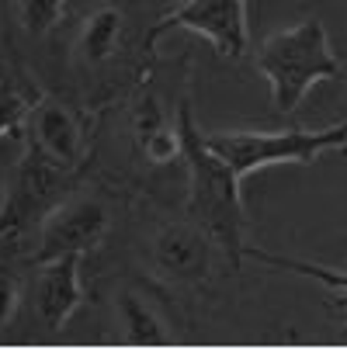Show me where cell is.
<instances>
[{
    "mask_svg": "<svg viewBox=\"0 0 347 350\" xmlns=\"http://www.w3.org/2000/svg\"><path fill=\"white\" fill-rule=\"evenodd\" d=\"M177 135H181V160L188 167V219L202 226L212 236V243L226 254V260L236 267L246 250L240 177L205 142V132L194 125L188 94L177 105Z\"/></svg>",
    "mask_w": 347,
    "mask_h": 350,
    "instance_id": "1",
    "label": "cell"
},
{
    "mask_svg": "<svg viewBox=\"0 0 347 350\" xmlns=\"http://www.w3.org/2000/svg\"><path fill=\"white\" fill-rule=\"evenodd\" d=\"M257 70L268 77L274 108L281 115L299 108L303 97L320 80H347V70L330 45V35L316 18L268 35L257 49Z\"/></svg>",
    "mask_w": 347,
    "mask_h": 350,
    "instance_id": "2",
    "label": "cell"
},
{
    "mask_svg": "<svg viewBox=\"0 0 347 350\" xmlns=\"http://www.w3.org/2000/svg\"><path fill=\"white\" fill-rule=\"evenodd\" d=\"M205 142L243 180L271 163H316L323 153H347V122L330 129H219L205 132Z\"/></svg>",
    "mask_w": 347,
    "mask_h": 350,
    "instance_id": "3",
    "label": "cell"
},
{
    "mask_svg": "<svg viewBox=\"0 0 347 350\" xmlns=\"http://www.w3.org/2000/svg\"><path fill=\"white\" fill-rule=\"evenodd\" d=\"M70 177L73 170L53 163L35 142L25 139V153L11 167L0 191V243L21 239L25 232L42 226V219L66 198Z\"/></svg>",
    "mask_w": 347,
    "mask_h": 350,
    "instance_id": "4",
    "label": "cell"
},
{
    "mask_svg": "<svg viewBox=\"0 0 347 350\" xmlns=\"http://www.w3.org/2000/svg\"><path fill=\"white\" fill-rule=\"evenodd\" d=\"M112 212L94 194H66L38 226L35 264L56 257H83L108 236Z\"/></svg>",
    "mask_w": 347,
    "mask_h": 350,
    "instance_id": "5",
    "label": "cell"
},
{
    "mask_svg": "<svg viewBox=\"0 0 347 350\" xmlns=\"http://www.w3.org/2000/svg\"><path fill=\"white\" fill-rule=\"evenodd\" d=\"M170 28H184L212 42V49L226 59H240L250 49L246 31V0H184L177 11H170L153 35Z\"/></svg>",
    "mask_w": 347,
    "mask_h": 350,
    "instance_id": "6",
    "label": "cell"
},
{
    "mask_svg": "<svg viewBox=\"0 0 347 350\" xmlns=\"http://www.w3.org/2000/svg\"><path fill=\"white\" fill-rule=\"evenodd\" d=\"M216 250L219 246L212 243V236L194 219H174L153 232L150 260L164 278H170L177 284H202L212 274Z\"/></svg>",
    "mask_w": 347,
    "mask_h": 350,
    "instance_id": "7",
    "label": "cell"
},
{
    "mask_svg": "<svg viewBox=\"0 0 347 350\" xmlns=\"http://www.w3.org/2000/svg\"><path fill=\"white\" fill-rule=\"evenodd\" d=\"M21 135L28 142H35L49 160L66 167V170H77L87 160V129L56 97H38L28 111Z\"/></svg>",
    "mask_w": 347,
    "mask_h": 350,
    "instance_id": "8",
    "label": "cell"
},
{
    "mask_svg": "<svg viewBox=\"0 0 347 350\" xmlns=\"http://www.w3.org/2000/svg\"><path fill=\"white\" fill-rule=\"evenodd\" d=\"M83 298L80 288V257H56L38 264V278H35V319L45 333H60L66 326V319L77 312Z\"/></svg>",
    "mask_w": 347,
    "mask_h": 350,
    "instance_id": "9",
    "label": "cell"
},
{
    "mask_svg": "<svg viewBox=\"0 0 347 350\" xmlns=\"http://www.w3.org/2000/svg\"><path fill=\"white\" fill-rule=\"evenodd\" d=\"M129 132H132V146L150 160V163H170L181 160V135H177V122L167 118L160 94L142 90L136 97V105L129 111Z\"/></svg>",
    "mask_w": 347,
    "mask_h": 350,
    "instance_id": "10",
    "label": "cell"
},
{
    "mask_svg": "<svg viewBox=\"0 0 347 350\" xmlns=\"http://www.w3.org/2000/svg\"><path fill=\"white\" fill-rule=\"evenodd\" d=\"M125 42V14L115 4H97L77 31V59L83 66H105Z\"/></svg>",
    "mask_w": 347,
    "mask_h": 350,
    "instance_id": "11",
    "label": "cell"
},
{
    "mask_svg": "<svg viewBox=\"0 0 347 350\" xmlns=\"http://www.w3.org/2000/svg\"><path fill=\"white\" fill-rule=\"evenodd\" d=\"M115 319L122 326V340L132 343V347H167V343H174L164 312L146 295H139L132 288L115 291Z\"/></svg>",
    "mask_w": 347,
    "mask_h": 350,
    "instance_id": "12",
    "label": "cell"
},
{
    "mask_svg": "<svg viewBox=\"0 0 347 350\" xmlns=\"http://www.w3.org/2000/svg\"><path fill=\"white\" fill-rule=\"evenodd\" d=\"M243 257H254L257 264L264 267H278V271H292V274H303V278H313L326 288H337L347 295V271H337V267H323V264H309V260H299V257H278V254H264V250H243Z\"/></svg>",
    "mask_w": 347,
    "mask_h": 350,
    "instance_id": "13",
    "label": "cell"
},
{
    "mask_svg": "<svg viewBox=\"0 0 347 350\" xmlns=\"http://www.w3.org/2000/svg\"><path fill=\"white\" fill-rule=\"evenodd\" d=\"M35 101H38V97L21 90L11 77L0 80V135H8V132L18 135V129H25L28 111H31Z\"/></svg>",
    "mask_w": 347,
    "mask_h": 350,
    "instance_id": "14",
    "label": "cell"
},
{
    "mask_svg": "<svg viewBox=\"0 0 347 350\" xmlns=\"http://www.w3.org/2000/svg\"><path fill=\"white\" fill-rule=\"evenodd\" d=\"M66 14V0H18V21L31 35L53 31Z\"/></svg>",
    "mask_w": 347,
    "mask_h": 350,
    "instance_id": "15",
    "label": "cell"
},
{
    "mask_svg": "<svg viewBox=\"0 0 347 350\" xmlns=\"http://www.w3.org/2000/svg\"><path fill=\"white\" fill-rule=\"evenodd\" d=\"M18 295H21V281L14 274L11 264H0V326H8L14 309H18Z\"/></svg>",
    "mask_w": 347,
    "mask_h": 350,
    "instance_id": "16",
    "label": "cell"
},
{
    "mask_svg": "<svg viewBox=\"0 0 347 350\" xmlns=\"http://www.w3.org/2000/svg\"><path fill=\"white\" fill-rule=\"evenodd\" d=\"M150 4H153L157 11H167V14H170V11H177V8L184 4V0H150Z\"/></svg>",
    "mask_w": 347,
    "mask_h": 350,
    "instance_id": "17",
    "label": "cell"
}]
</instances>
